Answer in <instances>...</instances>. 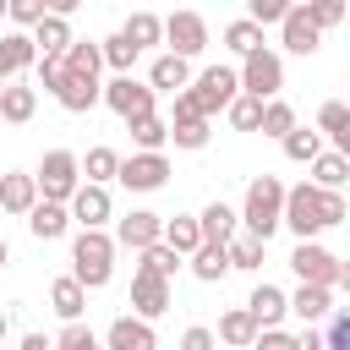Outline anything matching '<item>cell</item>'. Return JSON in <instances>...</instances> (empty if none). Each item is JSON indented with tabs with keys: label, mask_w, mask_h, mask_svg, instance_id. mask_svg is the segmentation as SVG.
Here are the masks:
<instances>
[{
	"label": "cell",
	"mask_w": 350,
	"mask_h": 350,
	"mask_svg": "<svg viewBox=\"0 0 350 350\" xmlns=\"http://www.w3.org/2000/svg\"><path fill=\"white\" fill-rule=\"evenodd\" d=\"M279 213H284V180H279V175H252V180H246V197H241V208H235L241 230L257 235V241H268V235L279 230Z\"/></svg>",
	"instance_id": "6da1fadb"
},
{
	"label": "cell",
	"mask_w": 350,
	"mask_h": 350,
	"mask_svg": "<svg viewBox=\"0 0 350 350\" xmlns=\"http://www.w3.org/2000/svg\"><path fill=\"white\" fill-rule=\"evenodd\" d=\"M115 241H109V230H77L71 235V279L82 284V290H104L109 279H115Z\"/></svg>",
	"instance_id": "7a4b0ae2"
},
{
	"label": "cell",
	"mask_w": 350,
	"mask_h": 350,
	"mask_svg": "<svg viewBox=\"0 0 350 350\" xmlns=\"http://www.w3.org/2000/svg\"><path fill=\"white\" fill-rule=\"evenodd\" d=\"M290 273L301 284H323V290H345L350 284V262L339 252H328L323 241H295L290 246Z\"/></svg>",
	"instance_id": "3957f363"
},
{
	"label": "cell",
	"mask_w": 350,
	"mask_h": 350,
	"mask_svg": "<svg viewBox=\"0 0 350 350\" xmlns=\"http://www.w3.org/2000/svg\"><path fill=\"white\" fill-rule=\"evenodd\" d=\"M235 82H241V93H246V98H257V104L279 98V93H284V55H279L273 44L252 49V55L235 66Z\"/></svg>",
	"instance_id": "277c9868"
},
{
	"label": "cell",
	"mask_w": 350,
	"mask_h": 350,
	"mask_svg": "<svg viewBox=\"0 0 350 350\" xmlns=\"http://www.w3.org/2000/svg\"><path fill=\"white\" fill-rule=\"evenodd\" d=\"M279 230H290L295 241H317V235H323V191H317L312 180L284 186V213H279Z\"/></svg>",
	"instance_id": "5b68a950"
},
{
	"label": "cell",
	"mask_w": 350,
	"mask_h": 350,
	"mask_svg": "<svg viewBox=\"0 0 350 350\" xmlns=\"http://www.w3.org/2000/svg\"><path fill=\"white\" fill-rule=\"evenodd\" d=\"M33 186H38V202H71V191L82 186L77 153H71V148H49L44 164L33 170Z\"/></svg>",
	"instance_id": "8992f818"
},
{
	"label": "cell",
	"mask_w": 350,
	"mask_h": 350,
	"mask_svg": "<svg viewBox=\"0 0 350 350\" xmlns=\"http://www.w3.org/2000/svg\"><path fill=\"white\" fill-rule=\"evenodd\" d=\"M98 104H109L120 120H142V115H159V93L142 82V77H109L98 88Z\"/></svg>",
	"instance_id": "52a82bcc"
},
{
	"label": "cell",
	"mask_w": 350,
	"mask_h": 350,
	"mask_svg": "<svg viewBox=\"0 0 350 350\" xmlns=\"http://www.w3.org/2000/svg\"><path fill=\"white\" fill-rule=\"evenodd\" d=\"M202 49H208V16L202 11H170L164 16V55L191 66Z\"/></svg>",
	"instance_id": "ba28073f"
},
{
	"label": "cell",
	"mask_w": 350,
	"mask_h": 350,
	"mask_svg": "<svg viewBox=\"0 0 350 350\" xmlns=\"http://www.w3.org/2000/svg\"><path fill=\"white\" fill-rule=\"evenodd\" d=\"M191 104L202 109V120H213L219 109H230V98L241 93V82H235V66H202L197 77H191Z\"/></svg>",
	"instance_id": "9c48e42d"
},
{
	"label": "cell",
	"mask_w": 350,
	"mask_h": 350,
	"mask_svg": "<svg viewBox=\"0 0 350 350\" xmlns=\"http://www.w3.org/2000/svg\"><path fill=\"white\" fill-rule=\"evenodd\" d=\"M115 180H120L126 191H137V197L164 191V186H170V159H164V153H126L120 170H115Z\"/></svg>",
	"instance_id": "30bf717a"
},
{
	"label": "cell",
	"mask_w": 350,
	"mask_h": 350,
	"mask_svg": "<svg viewBox=\"0 0 350 350\" xmlns=\"http://www.w3.org/2000/svg\"><path fill=\"white\" fill-rule=\"evenodd\" d=\"M159 230H164V213H153V208H126L120 219H115V252H148L153 241H159Z\"/></svg>",
	"instance_id": "8fae6325"
},
{
	"label": "cell",
	"mask_w": 350,
	"mask_h": 350,
	"mask_svg": "<svg viewBox=\"0 0 350 350\" xmlns=\"http://www.w3.org/2000/svg\"><path fill=\"white\" fill-rule=\"evenodd\" d=\"M66 213H71V230H109L115 197H109V186H77L71 202H66Z\"/></svg>",
	"instance_id": "7c38bea8"
},
{
	"label": "cell",
	"mask_w": 350,
	"mask_h": 350,
	"mask_svg": "<svg viewBox=\"0 0 350 350\" xmlns=\"http://www.w3.org/2000/svg\"><path fill=\"white\" fill-rule=\"evenodd\" d=\"M328 312H334V290H323V284H295V290H284V317H295V323H306V328H323Z\"/></svg>",
	"instance_id": "4fadbf2b"
},
{
	"label": "cell",
	"mask_w": 350,
	"mask_h": 350,
	"mask_svg": "<svg viewBox=\"0 0 350 350\" xmlns=\"http://www.w3.org/2000/svg\"><path fill=\"white\" fill-rule=\"evenodd\" d=\"M170 306H175V290H170L164 279H153V273H131V317L159 323Z\"/></svg>",
	"instance_id": "5bb4252c"
},
{
	"label": "cell",
	"mask_w": 350,
	"mask_h": 350,
	"mask_svg": "<svg viewBox=\"0 0 350 350\" xmlns=\"http://www.w3.org/2000/svg\"><path fill=\"white\" fill-rule=\"evenodd\" d=\"M104 350H159V334H153V323H142V317H131V312H120L109 328H104V339H98Z\"/></svg>",
	"instance_id": "9a60e30c"
},
{
	"label": "cell",
	"mask_w": 350,
	"mask_h": 350,
	"mask_svg": "<svg viewBox=\"0 0 350 350\" xmlns=\"http://www.w3.org/2000/svg\"><path fill=\"white\" fill-rule=\"evenodd\" d=\"M279 44H284L290 55H317V49H323V33L312 27L306 5H295V0H290V11H284V22H279Z\"/></svg>",
	"instance_id": "2e32d148"
},
{
	"label": "cell",
	"mask_w": 350,
	"mask_h": 350,
	"mask_svg": "<svg viewBox=\"0 0 350 350\" xmlns=\"http://www.w3.org/2000/svg\"><path fill=\"white\" fill-rule=\"evenodd\" d=\"M98 88H104V82H93V77H71V71L60 66V77H55L49 98H55L60 109H71V115H88V109L98 104Z\"/></svg>",
	"instance_id": "e0dca14e"
},
{
	"label": "cell",
	"mask_w": 350,
	"mask_h": 350,
	"mask_svg": "<svg viewBox=\"0 0 350 350\" xmlns=\"http://www.w3.org/2000/svg\"><path fill=\"white\" fill-rule=\"evenodd\" d=\"M33 202H38L33 175H27V170H5V175H0V219H5V213H11V219H27Z\"/></svg>",
	"instance_id": "ac0fdd59"
},
{
	"label": "cell",
	"mask_w": 350,
	"mask_h": 350,
	"mask_svg": "<svg viewBox=\"0 0 350 350\" xmlns=\"http://www.w3.org/2000/svg\"><path fill=\"white\" fill-rule=\"evenodd\" d=\"M153 93H164V98H175V93H186L191 88V66L186 60H175V55H153L148 60V77H142Z\"/></svg>",
	"instance_id": "d6986e66"
},
{
	"label": "cell",
	"mask_w": 350,
	"mask_h": 350,
	"mask_svg": "<svg viewBox=\"0 0 350 350\" xmlns=\"http://www.w3.org/2000/svg\"><path fill=\"white\" fill-rule=\"evenodd\" d=\"M246 317H252L257 328H284V323H290V317H284V290L268 284V279H257V290L246 295Z\"/></svg>",
	"instance_id": "ffe728a7"
},
{
	"label": "cell",
	"mask_w": 350,
	"mask_h": 350,
	"mask_svg": "<svg viewBox=\"0 0 350 350\" xmlns=\"http://www.w3.org/2000/svg\"><path fill=\"white\" fill-rule=\"evenodd\" d=\"M33 115H38V88L22 82V77L5 82V88H0V120H5V126H27Z\"/></svg>",
	"instance_id": "44dd1931"
},
{
	"label": "cell",
	"mask_w": 350,
	"mask_h": 350,
	"mask_svg": "<svg viewBox=\"0 0 350 350\" xmlns=\"http://www.w3.org/2000/svg\"><path fill=\"white\" fill-rule=\"evenodd\" d=\"M27 38H33L38 60H60V55L71 49V38H77V33H71V22H66V16H55V11H49V16H44L33 33H27Z\"/></svg>",
	"instance_id": "7402d4cb"
},
{
	"label": "cell",
	"mask_w": 350,
	"mask_h": 350,
	"mask_svg": "<svg viewBox=\"0 0 350 350\" xmlns=\"http://www.w3.org/2000/svg\"><path fill=\"white\" fill-rule=\"evenodd\" d=\"M27 235L33 241H60V235H71V213H66V202H33V213H27Z\"/></svg>",
	"instance_id": "603a6c76"
},
{
	"label": "cell",
	"mask_w": 350,
	"mask_h": 350,
	"mask_svg": "<svg viewBox=\"0 0 350 350\" xmlns=\"http://www.w3.org/2000/svg\"><path fill=\"white\" fill-rule=\"evenodd\" d=\"M235 230H241V219H235V208H230V202H219V197L197 213V235H202L208 246H224Z\"/></svg>",
	"instance_id": "cb8c5ba5"
},
{
	"label": "cell",
	"mask_w": 350,
	"mask_h": 350,
	"mask_svg": "<svg viewBox=\"0 0 350 350\" xmlns=\"http://www.w3.org/2000/svg\"><path fill=\"white\" fill-rule=\"evenodd\" d=\"M224 257H230V273H235V268H241V273H257V268L268 262V241H257V235L235 230V235L224 241Z\"/></svg>",
	"instance_id": "d4e9b609"
},
{
	"label": "cell",
	"mask_w": 350,
	"mask_h": 350,
	"mask_svg": "<svg viewBox=\"0 0 350 350\" xmlns=\"http://www.w3.org/2000/svg\"><path fill=\"white\" fill-rule=\"evenodd\" d=\"M49 306H55L60 323H82V312H88V290H82L71 273H60V279L49 284Z\"/></svg>",
	"instance_id": "484cf974"
},
{
	"label": "cell",
	"mask_w": 350,
	"mask_h": 350,
	"mask_svg": "<svg viewBox=\"0 0 350 350\" xmlns=\"http://www.w3.org/2000/svg\"><path fill=\"white\" fill-rule=\"evenodd\" d=\"M120 38L142 55V49H153V44H164V16H153V11H131L126 22H120Z\"/></svg>",
	"instance_id": "4316f807"
},
{
	"label": "cell",
	"mask_w": 350,
	"mask_h": 350,
	"mask_svg": "<svg viewBox=\"0 0 350 350\" xmlns=\"http://www.w3.org/2000/svg\"><path fill=\"white\" fill-rule=\"evenodd\" d=\"M317 137H328V142H334V153H345V159H350V109H345L339 98H328V104L317 109Z\"/></svg>",
	"instance_id": "83f0119b"
},
{
	"label": "cell",
	"mask_w": 350,
	"mask_h": 350,
	"mask_svg": "<svg viewBox=\"0 0 350 350\" xmlns=\"http://www.w3.org/2000/svg\"><path fill=\"white\" fill-rule=\"evenodd\" d=\"M159 241L186 262L197 246H202V235H197V213H175V219H164V230H159Z\"/></svg>",
	"instance_id": "f1b7e54d"
},
{
	"label": "cell",
	"mask_w": 350,
	"mask_h": 350,
	"mask_svg": "<svg viewBox=\"0 0 350 350\" xmlns=\"http://www.w3.org/2000/svg\"><path fill=\"white\" fill-rule=\"evenodd\" d=\"M77 170H82V186H109L115 170H120V153L98 142V148H88V153L77 159Z\"/></svg>",
	"instance_id": "f546056e"
},
{
	"label": "cell",
	"mask_w": 350,
	"mask_h": 350,
	"mask_svg": "<svg viewBox=\"0 0 350 350\" xmlns=\"http://www.w3.org/2000/svg\"><path fill=\"white\" fill-rule=\"evenodd\" d=\"M306 170H312V186H317V191H339V186L350 180V159H345V153H334V148H323Z\"/></svg>",
	"instance_id": "4dcf8cb0"
},
{
	"label": "cell",
	"mask_w": 350,
	"mask_h": 350,
	"mask_svg": "<svg viewBox=\"0 0 350 350\" xmlns=\"http://www.w3.org/2000/svg\"><path fill=\"white\" fill-rule=\"evenodd\" d=\"M60 66L71 71V77H93V82H104L98 71H104V60H98V38H71V49L60 55Z\"/></svg>",
	"instance_id": "1f68e13d"
},
{
	"label": "cell",
	"mask_w": 350,
	"mask_h": 350,
	"mask_svg": "<svg viewBox=\"0 0 350 350\" xmlns=\"http://www.w3.org/2000/svg\"><path fill=\"white\" fill-rule=\"evenodd\" d=\"M257 339V323L246 317V306H230L224 317H219V328H213V345H235V350H246Z\"/></svg>",
	"instance_id": "d6a6232c"
},
{
	"label": "cell",
	"mask_w": 350,
	"mask_h": 350,
	"mask_svg": "<svg viewBox=\"0 0 350 350\" xmlns=\"http://www.w3.org/2000/svg\"><path fill=\"white\" fill-rule=\"evenodd\" d=\"M126 131H131L137 153H164V148H170V126H164V115H142V120H126Z\"/></svg>",
	"instance_id": "836d02e7"
},
{
	"label": "cell",
	"mask_w": 350,
	"mask_h": 350,
	"mask_svg": "<svg viewBox=\"0 0 350 350\" xmlns=\"http://www.w3.org/2000/svg\"><path fill=\"white\" fill-rule=\"evenodd\" d=\"M186 268H191V279H202V284H219L224 273H230V257H224V246H197L191 257H186Z\"/></svg>",
	"instance_id": "e575fe53"
},
{
	"label": "cell",
	"mask_w": 350,
	"mask_h": 350,
	"mask_svg": "<svg viewBox=\"0 0 350 350\" xmlns=\"http://www.w3.org/2000/svg\"><path fill=\"white\" fill-rule=\"evenodd\" d=\"M295 126H301V120H295V109H290L284 98H268V104H262V120H257V131H262V137L284 142V137H290Z\"/></svg>",
	"instance_id": "d590c367"
},
{
	"label": "cell",
	"mask_w": 350,
	"mask_h": 350,
	"mask_svg": "<svg viewBox=\"0 0 350 350\" xmlns=\"http://www.w3.org/2000/svg\"><path fill=\"white\" fill-rule=\"evenodd\" d=\"M137 273H153V279H164V284H170V279L180 273V257H175L164 241H153L148 252H137Z\"/></svg>",
	"instance_id": "8d00e7d4"
},
{
	"label": "cell",
	"mask_w": 350,
	"mask_h": 350,
	"mask_svg": "<svg viewBox=\"0 0 350 350\" xmlns=\"http://www.w3.org/2000/svg\"><path fill=\"white\" fill-rule=\"evenodd\" d=\"M224 49H230L235 60H246L252 49H262V27H252L246 16H235V22H224Z\"/></svg>",
	"instance_id": "74e56055"
},
{
	"label": "cell",
	"mask_w": 350,
	"mask_h": 350,
	"mask_svg": "<svg viewBox=\"0 0 350 350\" xmlns=\"http://www.w3.org/2000/svg\"><path fill=\"white\" fill-rule=\"evenodd\" d=\"M98 60H104L115 77H131V66H137V49H131L120 33H109V38H98Z\"/></svg>",
	"instance_id": "f35d334b"
},
{
	"label": "cell",
	"mask_w": 350,
	"mask_h": 350,
	"mask_svg": "<svg viewBox=\"0 0 350 350\" xmlns=\"http://www.w3.org/2000/svg\"><path fill=\"white\" fill-rule=\"evenodd\" d=\"M279 148H284V159H290V164H312V159L323 153V137H317L312 126H295V131H290Z\"/></svg>",
	"instance_id": "ab89813d"
},
{
	"label": "cell",
	"mask_w": 350,
	"mask_h": 350,
	"mask_svg": "<svg viewBox=\"0 0 350 350\" xmlns=\"http://www.w3.org/2000/svg\"><path fill=\"white\" fill-rule=\"evenodd\" d=\"M224 120H230L235 131H257L262 104H257V98H246V93H235V98H230V109H224Z\"/></svg>",
	"instance_id": "60d3db41"
},
{
	"label": "cell",
	"mask_w": 350,
	"mask_h": 350,
	"mask_svg": "<svg viewBox=\"0 0 350 350\" xmlns=\"http://www.w3.org/2000/svg\"><path fill=\"white\" fill-rule=\"evenodd\" d=\"M208 137H213V120H186V126H170V142H175V148H186V153L208 148Z\"/></svg>",
	"instance_id": "b9f144b4"
},
{
	"label": "cell",
	"mask_w": 350,
	"mask_h": 350,
	"mask_svg": "<svg viewBox=\"0 0 350 350\" xmlns=\"http://www.w3.org/2000/svg\"><path fill=\"white\" fill-rule=\"evenodd\" d=\"M317 334H323V350H350V312H345V306H334V312H328V323H323Z\"/></svg>",
	"instance_id": "7bdbcfd3"
},
{
	"label": "cell",
	"mask_w": 350,
	"mask_h": 350,
	"mask_svg": "<svg viewBox=\"0 0 350 350\" xmlns=\"http://www.w3.org/2000/svg\"><path fill=\"white\" fill-rule=\"evenodd\" d=\"M290 11V0H246V22L252 27H279Z\"/></svg>",
	"instance_id": "ee69618b"
},
{
	"label": "cell",
	"mask_w": 350,
	"mask_h": 350,
	"mask_svg": "<svg viewBox=\"0 0 350 350\" xmlns=\"http://www.w3.org/2000/svg\"><path fill=\"white\" fill-rule=\"evenodd\" d=\"M49 345H55V350H98V334H93L88 323H66Z\"/></svg>",
	"instance_id": "f6af8a7d"
},
{
	"label": "cell",
	"mask_w": 350,
	"mask_h": 350,
	"mask_svg": "<svg viewBox=\"0 0 350 350\" xmlns=\"http://www.w3.org/2000/svg\"><path fill=\"white\" fill-rule=\"evenodd\" d=\"M306 16H312L317 33H328V27L345 22V0H306Z\"/></svg>",
	"instance_id": "bcb514c9"
},
{
	"label": "cell",
	"mask_w": 350,
	"mask_h": 350,
	"mask_svg": "<svg viewBox=\"0 0 350 350\" xmlns=\"http://www.w3.org/2000/svg\"><path fill=\"white\" fill-rule=\"evenodd\" d=\"M246 350H301V334L295 328H257V339Z\"/></svg>",
	"instance_id": "7dc6e473"
},
{
	"label": "cell",
	"mask_w": 350,
	"mask_h": 350,
	"mask_svg": "<svg viewBox=\"0 0 350 350\" xmlns=\"http://www.w3.org/2000/svg\"><path fill=\"white\" fill-rule=\"evenodd\" d=\"M345 219H350L345 191H323V230H334V224H345Z\"/></svg>",
	"instance_id": "c3c4849f"
},
{
	"label": "cell",
	"mask_w": 350,
	"mask_h": 350,
	"mask_svg": "<svg viewBox=\"0 0 350 350\" xmlns=\"http://www.w3.org/2000/svg\"><path fill=\"white\" fill-rule=\"evenodd\" d=\"M186 120H202V109L191 104V93H175V98H170V120H164V126H186Z\"/></svg>",
	"instance_id": "681fc988"
},
{
	"label": "cell",
	"mask_w": 350,
	"mask_h": 350,
	"mask_svg": "<svg viewBox=\"0 0 350 350\" xmlns=\"http://www.w3.org/2000/svg\"><path fill=\"white\" fill-rule=\"evenodd\" d=\"M175 350H219V345H213V328H202V323H191V328L180 334V345H175Z\"/></svg>",
	"instance_id": "f907efd6"
},
{
	"label": "cell",
	"mask_w": 350,
	"mask_h": 350,
	"mask_svg": "<svg viewBox=\"0 0 350 350\" xmlns=\"http://www.w3.org/2000/svg\"><path fill=\"white\" fill-rule=\"evenodd\" d=\"M16 350H55V345H49V334H38V328H33V334H22V345H16Z\"/></svg>",
	"instance_id": "816d5d0a"
},
{
	"label": "cell",
	"mask_w": 350,
	"mask_h": 350,
	"mask_svg": "<svg viewBox=\"0 0 350 350\" xmlns=\"http://www.w3.org/2000/svg\"><path fill=\"white\" fill-rule=\"evenodd\" d=\"M5 334H11V317H5V312H0V345H5Z\"/></svg>",
	"instance_id": "f5cc1de1"
},
{
	"label": "cell",
	"mask_w": 350,
	"mask_h": 350,
	"mask_svg": "<svg viewBox=\"0 0 350 350\" xmlns=\"http://www.w3.org/2000/svg\"><path fill=\"white\" fill-rule=\"evenodd\" d=\"M5 262H11V246H5V235H0V268H5Z\"/></svg>",
	"instance_id": "db71d44e"
},
{
	"label": "cell",
	"mask_w": 350,
	"mask_h": 350,
	"mask_svg": "<svg viewBox=\"0 0 350 350\" xmlns=\"http://www.w3.org/2000/svg\"><path fill=\"white\" fill-rule=\"evenodd\" d=\"M0 22H5V0H0Z\"/></svg>",
	"instance_id": "11a10c76"
},
{
	"label": "cell",
	"mask_w": 350,
	"mask_h": 350,
	"mask_svg": "<svg viewBox=\"0 0 350 350\" xmlns=\"http://www.w3.org/2000/svg\"><path fill=\"white\" fill-rule=\"evenodd\" d=\"M98 350H104V345H98Z\"/></svg>",
	"instance_id": "9f6ffc18"
}]
</instances>
